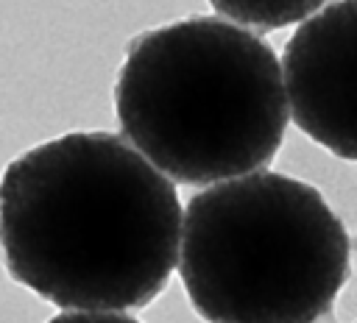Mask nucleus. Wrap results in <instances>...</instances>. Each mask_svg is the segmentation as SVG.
Here are the masks:
<instances>
[{"label": "nucleus", "mask_w": 357, "mask_h": 323, "mask_svg": "<svg viewBox=\"0 0 357 323\" xmlns=\"http://www.w3.org/2000/svg\"><path fill=\"white\" fill-rule=\"evenodd\" d=\"M114 111L145 159L192 187L271 164L290 120L282 61L223 17H187L134 39L117 72Z\"/></svg>", "instance_id": "obj_2"}, {"label": "nucleus", "mask_w": 357, "mask_h": 323, "mask_svg": "<svg viewBox=\"0 0 357 323\" xmlns=\"http://www.w3.org/2000/svg\"><path fill=\"white\" fill-rule=\"evenodd\" d=\"M349 273V234L307 181L257 170L184 206L178 276L206 323H318Z\"/></svg>", "instance_id": "obj_3"}, {"label": "nucleus", "mask_w": 357, "mask_h": 323, "mask_svg": "<svg viewBox=\"0 0 357 323\" xmlns=\"http://www.w3.org/2000/svg\"><path fill=\"white\" fill-rule=\"evenodd\" d=\"M47 323H142L126 312H86V309H61Z\"/></svg>", "instance_id": "obj_6"}, {"label": "nucleus", "mask_w": 357, "mask_h": 323, "mask_svg": "<svg viewBox=\"0 0 357 323\" xmlns=\"http://www.w3.org/2000/svg\"><path fill=\"white\" fill-rule=\"evenodd\" d=\"M181 234L173 178L117 134H61L3 173L6 270L59 309L148 306L178 265Z\"/></svg>", "instance_id": "obj_1"}, {"label": "nucleus", "mask_w": 357, "mask_h": 323, "mask_svg": "<svg viewBox=\"0 0 357 323\" xmlns=\"http://www.w3.org/2000/svg\"><path fill=\"white\" fill-rule=\"evenodd\" d=\"M209 3L226 19L259 31L301 25L326 6V0H209Z\"/></svg>", "instance_id": "obj_5"}, {"label": "nucleus", "mask_w": 357, "mask_h": 323, "mask_svg": "<svg viewBox=\"0 0 357 323\" xmlns=\"http://www.w3.org/2000/svg\"><path fill=\"white\" fill-rule=\"evenodd\" d=\"M290 120L329 153L357 162V0L304 19L282 53Z\"/></svg>", "instance_id": "obj_4"}, {"label": "nucleus", "mask_w": 357, "mask_h": 323, "mask_svg": "<svg viewBox=\"0 0 357 323\" xmlns=\"http://www.w3.org/2000/svg\"><path fill=\"white\" fill-rule=\"evenodd\" d=\"M354 323H357V320H354Z\"/></svg>", "instance_id": "obj_7"}]
</instances>
